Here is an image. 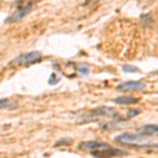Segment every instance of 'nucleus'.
Here are the masks:
<instances>
[{"label": "nucleus", "instance_id": "5", "mask_svg": "<svg viewBox=\"0 0 158 158\" xmlns=\"http://www.w3.org/2000/svg\"><path fill=\"white\" fill-rule=\"evenodd\" d=\"M127 152L122 151L120 149H116V148H112L111 146L104 149L97 150V151L91 152V155L96 158H113V157H120L126 155Z\"/></svg>", "mask_w": 158, "mask_h": 158}, {"label": "nucleus", "instance_id": "11", "mask_svg": "<svg viewBox=\"0 0 158 158\" xmlns=\"http://www.w3.org/2000/svg\"><path fill=\"white\" fill-rule=\"evenodd\" d=\"M17 108V103L12 101L11 99L2 98L0 99V109H6V110H14Z\"/></svg>", "mask_w": 158, "mask_h": 158}, {"label": "nucleus", "instance_id": "6", "mask_svg": "<svg viewBox=\"0 0 158 158\" xmlns=\"http://www.w3.org/2000/svg\"><path fill=\"white\" fill-rule=\"evenodd\" d=\"M108 147H110V144L103 141H99V140H89V141H82L79 143V148L80 149L90 152L97 151V150H101Z\"/></svg>", "mask_w": 158, "mask_h": 158}, {"label": "nucleus", "instance_id": "10", "mask_svg": "<svg viewBox=\"0 0 158 158\" xmlns=\"http://www.w3.org/2000/svg\"><path fill=\"white\" fill-rule=\"evenodd\" d=\"M39 1H41V0H15L13 2V6H15L16 9L21 6H33Z\"/></svg>", "mask_w": 158, "mask_h": 158}, {"label": "nucleus", "instance_id": "15", "mask_svg": "<svg viewBox=\"0 0 158 158\" xmlns=\"http://www.w3.org/2000/svg\"><path fill=\"white\" fill-rule=\"evenodd\" d=\"M71 140H69V139H61L59 140V141H57L55 143V146L56 147H59V146H68V144H70L71 143Z\"/></svg>", "mask_w": 158, "mask_h": 158}, {"label": "nucleus", "instance_id": "13", "mask_svg": "<svg viewBox=\"0 0 158 158\" xmlns=\"http://www.w3.org/2000/svg\"><path fill=\"white\" fill-rule=\"evenodd\" d=\"M59 81H60V78L57 77V75H56L55 73H52L49 78V80H48V83H49L50 85H57Z\"/></svg>", "mask_w": 158, "mask_h": 158}, {"label": "nucleus", "instance_id": "8", "mask_svg": "<svg viewBox=\"0 0 158 158\" xmlns=\"http://www.w3.org/2000/svg\"><path fill=\"white\" fill-rule=\"evenodd\" d=\"M113 101L116 104H121V106H129V104H134L137 102V99L131 96H119L115 99H113Z\"/></svg>", "mask_w": 158, "mask_h": 158}, {"label": "nucleus", "instance_id": "12", "mask_svg": "<svg viewBox=\"0 0 158 158\" xmlns=\"http://www.w3.org/2000/svg\"><path fill=\"white\" fill-rule=\"evenodd\" d=\"M122 70L126 73H138L139 69L137 67H134V65H130V64H124L122 65Z\"/></svg>", "mask_w": 158, "mask_h": 158}, {"label": "nucleus", "instance_id": "14", "mask_svg": "<svg viewBox=\"0 0 158 158\" xmlns=\"http://www.w3.org/2000/svg\"><path fill=\"white\" fill-rule=\"evenodd\" d=\"M77 71L80 74H82V75H88V74H89V68H88V65L85 64V63L78 64Z\"/></svg>", "mask_w": 158, "mask_h": 158}, {"label": "nucleus", "instance_id": "1", "mask_svg": "<svg viewBox=\"0 0 158 158\" xmlns=\"http://www.w3.org/2000/svg\"><path fill=\"white\" fill-rule=\"evenodd\" d=\"M152 136L142 133H122L115 137L116 142L126 146L143 148V149H158V142H152Z\"/></svg>", "mask_w": 158, "mask_h": 158}, {"label": "nucleus", "instance_id": "3", "mask_svg": "<svg viewBox=\"0 0 158 158\" xmlns=\"http://www.w3.org/2000/svg\"><path fill=\"white\" fill-rule=\"evenodd\" d=\"M103 118V117H108V118H113L116 120L121 121V118L119 117L118 112L115 109L110 108V106H98V108L92 110L89 112V116L86 117V120H90L92 118Z\"/></svg>", "mask_w": 158, "mask_h": 158}, {"label": "nucleus", "instance_id": "9", "mask_svg": "<svg viewBox=\"0 0 158 158\" xmlns=\"http://www.w3.org/2000/svg\"><path fill=\"white\" fill-rule=\"evenodd\" d=\"M140 133L150 135V136L157 135L158 134V124H146V126H143L141 129H140Z\"/></svg>", "mask_w": 158, "mask_h": 158}, {"label": "nucleus", "instance_id": "4", "mask_svg": "<svg viewBox=\"0 0 158 158\" xmlns=\"http://www.w3.org/2000/svg\"><path fill=\"white\" fill-rule=\"evenodd\" d=\"M33 6H21V7H17L14 12L10 15L9 17H6V20L3 21L4 24H13V23H17V22L21 21L24 17H27V15L32 12Z\"/></svg>", "mask_w": 158, "mask_h": 158}, {"label": "nucleus", "instance_id": "7", "mask_svg": "<svg viewBox=\"0 0 158 158\" xmlns=\"http://www.w3.org/2000/svg\"><path fill=\"white\" fill-rule=\"evenodd\" d=\"M146 88L143 81H124L116 86L118 91H141Z\"/></svg>", "mask_w": 158, "mask_h": 158}, {"label": "nucleus", "instance_id": "16", "mask_svg": "<svg viewBox=\"0 0 158 158\" xmlns=\"http://www.w3.org/2000/svg\"><path fill=\"white\" fill-rule=\"evenodd\" d=\"M140 113L139 110L137 109H134V110H130L129 111V114H128V117L130 118V117H134V116H137L138 114Z\"/></svg>", "mask_w": 158, "mask_h": 158}, {"label": "nucleus", "instance_id": "2", "mask_svg": "<svg viewBox=\"0 0 158 158\" xmlns=\"http://www.w3.org/2000/svg\"><path fill=\"white\" fill-rule=\"evenodd\" d=\"M42 58V54L38 51H32V52L22 53L17 57L12 59L9 62L7 67H27V65L34 64L40 61Z\"/></svg>", "mask_w": 158, "mask_h": 158}, {"label": "nucleus", "instance_id": "17", "mask_svg": "<svg viewBox=\"0 0 158 158\" xmlns=\"http://www.w3.org/2000/svg\"><path fill=\"white\" fill-rule=\"evenodd\" d=\"M98 1H101V0H86L83 6H86V4H89V2H98Z\"/></svg>", "mask_w": 158, "mask_h": 158}]
</instances>
